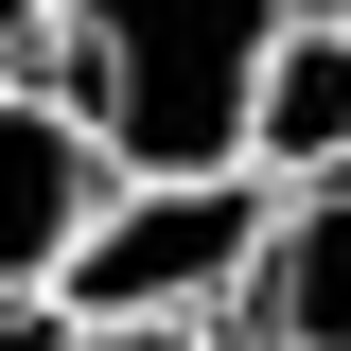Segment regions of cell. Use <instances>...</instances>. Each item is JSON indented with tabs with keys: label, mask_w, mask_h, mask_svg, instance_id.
<instances>
[{
	"label": "cell",
	"mask_w": 351,
	"mask_h": 351,
	"mask_svg": "<svg viewBox=\"0 0 351 351\" xmlns=\"http://www.w3.org/2000/svg\"><path fill=\"white\" fill-rule=\"evenodd\" d=\"M281 18L299 0H53L36 36L123 176H211V158H246V88Z\"/></svg>",
	"instance_id": "6da1fadb"
},
{
	"label": "cell",
	"mask_w": 351,
	"mask_h": 351,
	"mask_svg": "<svg viewBox=\"0 0 351 351\" xmlns=\"http://www.w3.org/2000/svg\"><path fill=\"white\" fill-rule=\"evenodd\" d=\"M263 211H281V176H246V158H211V176H106V211H88V246H71L53 299L71 316H228Z\"/></svg>",
	"instance_id": "7a4b0ae2"
},
{
	"label": "cell",
	"mask_w": 351,
	"mask_h": 351,
	"mask_svg": "<svg viewBox=\"0 0 351 351\" xmlns=\"http://www.w3.org/2000/svg\"><path fill=\"white\" fill-rule=\"evenodd\" d=\"M106 176H123V158L88 141L71 88H18V71H0V299H53V281H71Z\"/></svg>",
	"instance_id": "3957f363"
},
{
	"label": "cell",
	"mask_w": 351,
	"mask_h": 351,
	"mask_svg": "<svg viewBox=\"0 0 351 351\" xmlns=\"http://www.w3.org/2000/svg\"><path fill=\"white\" fill-rule=\"evenodd\" d=\"M246 334L263 351H351V176H281L246 246Z\"/></svg>",
	"instance_id": "277c9868"
},
{
	"label": "cell",
	"mask_w": 351,
	"mask_h": 351,
	"mask_svg": "<svg viewBox=\"0 0 351 351\" xmlns=\"http://www.w3.org/2000/svg\"><path fill=\"white\" fill-rule=\"evenodd\" d=\"M246 176H351V36H334V18H281V36H263Z\"/></svg>",
	"instance_id": "5b68a950"
},
{
	"label": "cell",
	"mask_w": 351,
	"mask_h": 351,
	"mask_svg": "<svg viewBox=\"0 0 351 351\" xmlns=\"http://www.w3.org/2000/svg\"><path fill=\"white\" fill-rule=\"evenodd\" d=\"M71 351H211V316H71Z\"/></svg>",
	"instance_id": "8992f818"
},
{
	"label": "cell",
	"mask_w": 351,
	"mask_h": 351,
	"mask_svg": "<svg viewBox=\"0 0 351 351\" xmlns=\"http://www.w3.org/2000/svg\"><path fill=\"white\" fill-rule=\"evenodd\" d=\"M0 351H71V299H0Z\"/></svg>",
	"instance_id": "52a82bcc"
},
{
	"label": "cell",
	"mask_w": 351,
	"mask_h": 351,
	"mask_svg": "<svg viewBox=\"0 0 351 351\" xmlns=\"http://www.w3.org/2000/svg\"><path fill=\"white\" fill-rule=\"evenodd\" d=\"M36 18H53V0H0V71H18V53H36Z\"/></svg>",
	"instance_id": "ba28073f"
},
{
	"label": "cell",
	"mask_w": 351,
	"mask_h": 351,
	"mask_svg": "<svg viewBox=\"0 0 351 351\" xmlns=\"http://www.w3.org/2000/svg\"><path fill=\"white\" fill-rule=\"evenodd\" d=\"M299 18H334V36H351V0H299Z\"/></svg>",
	"instance_id": "9c48e42d"
}]
</instances>
